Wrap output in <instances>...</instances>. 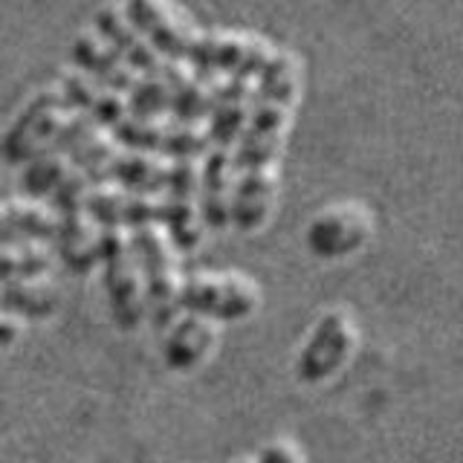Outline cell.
I'll return each instance as SVG.
<instances>
[{
	"instance_id": "6da1fadb",
	"label": "cell",
	"mask_w": 463,
	"mask_h": 463,
	"mask_svg": "<svg viewBox=\"0 0 463 463\" xmlns=\"http://www.w3.org/2000/svg\"><path fill=\"white\" fill-rule=\"evenodd\" d=\"M301 58L289 50H275L269 64L258 76L250 125H246L235 148L238 171L279 165L289 119H293V110L301 99Z\"/></svg>"
},
{
	"instance_id": "7a4b0ae2",
	"label": "cell",
	"mask_w": 463,
	"mask_h": 463,
	"mask_svg": "<svg viewBox=\"0 0 463 463\" xmlns=\"http://www.w3.org/2000/svg\"><path fill=\"white\" fill-rule=\"evenodd\" d=\"M101 267H105V289L116 327L137 330L148 307V293L128 229H101Z\"/></svg>"
},
{
	"instance_id": "3957f363",
	"label": "cell",
	"mask_w": 463,
	"mask_h": 463,
	"mask_svg": "<svg viewBox=\"0 0 463 463\" xmlns=\"http://www.w3.org/2000/svg\"><path fill=\"white\" fill-rule=\"evenodd\" d=\"M76 108L70 105L61 87H43L14 116L4 137V156L9 165H26L38 154L52 148L58 134L72 119Z\"/></svg>"
},
{
	"instance_id": "277c9868",
	"label": "cell",
	"mask_w": 463,
	"mask_h": 463,
	"mask_svg": "<svg viewBox=\"0 0 463 463\" xmlns=\"http://www.w3.org/2000/svg\"><path fill=\"white\" fill-rule=\"evenodd\" d=\"M145 275V293L156 327H168L180 310V269H177V243L171 241L163 223H151L130 232Z\"/></svg>"
},
{
	"instance_id": "5b68a950",
	"label": "cell",
	"mask_w": 463,
	"mask_h": 463,
	"mask_svg": "<svg viewBox=\"0 0 463 463\" xmlns=\"http://www.w3.org/2000/svg\"><path fill=\"white\" fill-rule=\"evenodd\" d=\"M260 307V287L243 272L192 275L180 289V310L214 322H243Z\"/></svg>"
},
{
	"instance_id": "8992f818",
	"label": "cell",
	"mask_w": 463,
	"mask_h": 463,
	"mask_svg": "<svg viewBox=\"0 0 463 463\" xmlns=\"http://www.w3.org/2000/svg\"><path fill=\"white\" fill-rule=\"evenodd\" d=\"M272 55L275 47L264 35L212 29V33H200L192 55H188V64L197 72H206V76L223 72V76L258 79Z\"/></svg>"
},
{
	"instance_id": "52a82bcc",
	"label": "cell",
	"mask_w": 463,
	"mask_h": 463,
	"mask_svg": "<svg viewBox=\"0 0 463 463\" xmlns=\"http://www.w3.org/2000/svg\"><path fill=\"white\" fill-rule=\"evenodd\" d=\"M373 212L359 200H339L318 212L307 226V250L322 260H339L359 252L373 238Z\"/></svg>"
},
{
	"instance_id": "ba28073f",
	"label": "cell",
	"mask_w": 463,
	"mask_h": 463,
	"mask_svg": "<svg viewBox=\"0 0 463 463\" xmlns=\"http://www.w3.org/2000/svg\"><path fill=\"white\" fill-rule=\"evenodd\" d=\"M200 156L171 159V177L163 194V226L180 252H192L206 235L200 206Z\"/></svg>"
},
{
	"instance_id": "9c48e42d",
	"label": "cell",
	"mask_w": 463,
	"mask_h": 463,
	"mask_svg": "<svg viewBox=\"0 0 463 463\" xmlns=\"http://www.w3.org/2000/svg\"><path fill=\"white\" fill-rule=\"evenodd\" d=\"M356 322L347 310H327L316 322L307 345L296 359V376L301 383L316 385L336 373L356 347Z\"/></svg>"
},
{
	"instance_id": "30bf717a",
	"label": "cell",
	"mask_w": 463,
	"mask_h": 463,
	"mask_svg": "<svg viewBox=\"0 0 463 463\" xmlns=\"http://www.w3.org/2000/svg\"><path fill=\"white\" fill-rule=\"evenodd\" d=\"M113 137L122 148L163 154L168 159L180 156H203L212 148L209 130L192 122H163V119H142L130 113L122 125L113 128Z\"/></svg>"
},
{
	"instance_id": "8fae6325",
	"label": "cell",
	"mask_w": 463,
	"mask_h": 463,
	"mask_svg": "<svg viewBox=\"0 0 463 463\" xmlns=\"http://www.w3.org/2000/svg\"><path fill=\"white\" fill-rule=\"evenodd\" d=\"M130 14L145 38L171 61H188L203 29L188 18L177 0H125Z\"/></svg>"
},
{
	"instance_id": "7c38bea8",
	"label": "cell",
	"mask_w": 463,
	"mask_h": 463,
	"mask_svg": "<svg viewBox=\"0 0 463 463\" xmlns=\"http://www.w3.org/2000/svg\"><path fill=\"white\" fill-rule=\"evenodd\" d=\"M96 33L119 52L125 61L145 79H165L171 58H165L130 21L125 4H105L96 12Z\"/></svg>"
},
{
	"instance_id": "4fadbf2b",
	"label": "cell",
	"mask_w": 463,
	"mask_h": 463,
	"mask_svg": "<svg viewBox=\"0 0 463 463\" xmlns=\"http://www.w3.org/2000/svg\"><path fill=\"white\" fill-rule=\"evenodd\" d=\"M87 212L101 229H142L151 223H163V200L151 194H137L128 188H116L110 183H101L90 188L87 197Z\"/></svg>"
},
{
	"instance_id": "5bb4252c",
	"label": "cell",
	"mask_w": 463,
	"mask_h": 463,
	"mask_svg": "<svg viewBox=\"0 0 463 463\" xmlns=\"http://www.w3.org/2000/svg\"><path fill=\"white\" fill-rule=\"evenodd\" d=\"M235 183H238L235 148L212 145V148L206 151V159H203V174H200V206H203V221H206V229L223 232L232 226Z\"/></svg>"
},
{
	"instance_id": "9a60e30c",
	"label": "cell",
	"mask_w": 463,
	"mask_h": 463,
	"mask_svg": "<svg viewBox=\"0 0 463 463\" xmlns=\"http://www.w3.org/2000/svg\"><path fill=\"white\" fill-rule=\"evenodd\" d=\"M70 61L76 64L81 72H87L99 84L110 87V90L122 93L125 99L134 96L145 76L130 67L125 58L116 52L110 43L101 38L99 33H81L70 47Z\"/></svg>"
},
{
	"instance_id": "2e32d148",
	"label": "cell",
	"mask_w": 463,
	"mask_h": 463,
	"mask_svg": "<svg viewBox=\"0 0 463 463\" xmlns=\"http://www.w3.org/2000/svg\"><path fill=\"white\" fill-rule=\"evenodd\" d=\"M279 192H281L279 165L238 171L235 203H232V226H235L238 232H243V235L264 229L269 223L272 212H275Z\"/></svg>"
},
{
	"instance_id": "e0dca14e",
	"label": "cell",
	"mask_w": 463,
	"mask_h": 463,
	"mask_svg": "<svg viewBox=\"0 0 463 463\" xmlns=\"http://www.w3.org/2000/svg\"><path fill=\"white\" fill-rule=\"evenodd\" d=\"M61 217V229H58V255L76 275L90 272L96 264H101V226L87 212V203L76 206L55 209Z\"/></svg>"
},
{
	"instance_id": "ac0fdd59",
	"label": "cell",
	"mask_w": 463,
	"mask_h": 463,
	"mask_svg": "<svg viewBox=\"0 0 463 463\" xmlns=\"http://www.w3.org/2000/svg\"><path fill=\"white\" fill-rule=\"evenodd\" d=\"M252 79L229 76V81L217 84L214 108L209 116V137L212 145H226V148H238L246 125H250L252 105H255V87Z\"/></svg>"
},
{
	"instance_id": "d6986e66",
	"label": "cell",
	"mask_w": 463,
	"mask_h": 463,
	"mask_svg": "<svg viewBox=\"0 0 463 463\" xmlns=\"http://www.w3.org/2000/svg\"><path fill=\"white\" fill-rule=\"evenodd\" d=\"M58 87L64 90V96L70 99V105L79 113L90 116V119L101 128L113 130L116 125H122L134 110H130V101L110 90V87L99 84L96 79H90L87 72H64Z\"/></svg>"
},
{
	"instance_id": "ffe728a7",
	"label": "cell",
	"mask_w": 463,
	"mask_h": 463,
	"mask_svg": "<svg viewBox=\"0 0 463 463\" xmlns=\"http://www.w3.org/2000/svg\"><path fill=\"white\" fill-rule=\"evenodd\" d=\"M58 229H61V217H58L55 206L52 203L47 206L38 197L29 200L12 197L4 203V212H0V238H4V243L58 241Z\"/></svg>"
},
{
	"instance_id": "44dd1931",
	"label": "cell",
	"mask_w": 463,
	"mask_h": 463,
	"mask_svg": "<svg viewBox=\"0 0 463 463\" xmlns=\"http://www.w3.org/2000/svg\"><path fill=\"white\" fill-rule=\"evenodd\" d=\"M214 342H217L214 318L200 316V313H188L185 318H180V322L171 327L168 339L163 345L165 365L180 373L194 371L200 362L212 354Z\"/></svg>"
},
{
	"instance_id": "7402d4cb",
	"label": "cell",
	"mask_w": 463,
	"mask_h": 463,
	"mask_svg": "<svg viewBox=\"0 0 463 463\" xmlns=\"http://www.w3.org/2000/svg\"><path fill=\"white\" fill-rule=\"evenodd\" d=\"M168 177H171V163L163 154L125 148L110 163V168L105 174V183L122 185L128 192H137V194L159 197V194H165Z\"/></svg>"
},
{
	"instance_id": "603a6c76",
	"label": "cell",
	"mask_w": 463,
	"mask_h": 463,
	"mask_svg": "<svg viewBox=\"0 0 463 463\" xmlns=\"http://www.w3.org/2000/svg\"><path fill=\"white\" fill-rule=\"evenodd\" d=\"M58 301L61 293L50 281H4V310L21 318H50L58 310Z\"/></svg>"
},
{
	"instance_id": "cb8c5ba5",
	"label": "cell",
	"mask_w": 463,
	"mask_h": 463,
	"mask_svg": "<svg viewBox=\"0 0 463 463\" xmlns=\"http://www.w3.org/2000/svg\"><path fill=\"white\" fill-rule=\"evenodd\" d=\"M72 171H76V165H72L70 154L58 151V148H47L43 154H38L33 163H26L24 177H21L24 194L47 200L55 194V188L61 185Z\"/></svg>"
},
{
	"instance_id": "d4e9b609",
	"label": "cell",
	"mask_w": 463,
	"mask_h": 463,
	"mask_svg": "<svg viewBox=\"0 0 463 463\" xmlns=\"http://www.w3.org/2000/svg\"><path fill=\"white\" fill-rule=\"evenodd\" d=\"M52 264L50 252L43 250L38 241H14L4 243V255H0V275L4 281H29L43 279Z\"/></svg>"
},
{
	"instance_id": "484cf974",
	"label": "cell",
	"mask_w": 463,
	"mask_h": 463,
	"mask_svg": "<svg viewBox=\"0 0 463 463\" xmlns=\"http://www.w3.org/2000/svg\"><path fill=\"white\" fill-rule=\"evenodd\" d=\"M258 463H301V455L293 443L287 440H275L269 446H264V452H260Z\"/></svg>"
},
{
	"instance_id": "4316f807",
	"label": "cell",
	"mask_w": 463,
	"mask_h": 463,
	"mask_svg": "<svg viewBox=\"0 0 463 463\" xmlns=\"http://www.w3.org/2000/svg\"><path fill=\"white\" fill-rule=\"evenodd\" d=\"M18 322H14V313H6L4 322H0V339H4V347H12L14 336H18Z\"/></svg>"
},
{
	"instance_id": "83f0119b",
	"label": "cell",
	"mask_w": 463,
	"mask_h": 463,
	"mask_svg": "<svg viewBox=\"0 0 463 463\" xmlns=\"http://www.w3.org/2000/svg\"><path fill=\"white\" fill-rule=\"evenodd\" d=\"M238 463H250V460H238Z\"/></svg>"
}]
</instances>
